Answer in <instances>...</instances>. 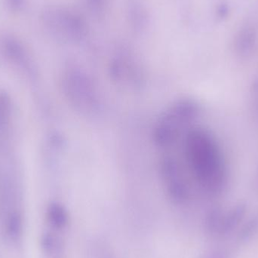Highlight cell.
Returning <instances> with one entry per match:
<instances>
[{
  "label": "cell",
  "instance_id": "cell-12",
  "mask_svg": "<svg viewBox=\"0 0 258 258\" xmlns=\"http://www.w3.org/2000/svg\"><path fill=\"white\" fill-rule=\"evenodd\" d=\"M258 216L255 217V218H252L250 221L248 222V224L245 226L241 233V237L243 240L249 239V237H252L255 231L258 230Z\"/></svg>",
  "mask_w": 258,
  "mask_h": 258
},
{
  "label": "cell",
  "instance_id": "cell-8",
  "mask_svg": "<svg viewBox=\"0 0 258 258\" xmlns=\"http://www.w3.org/2000/svg\"><path fill=\"white\" fill-rule=\"evenodd\" d=\"M246 206L244 204L237 205L223 217L221 234H228L234 231L240 223L243 221L246 215Z\"/></svg>",
  "mask_w": 258,
  "mask_h": 258
},
{
  "label": "cell",
  "instance_id": "cell-7",
  "mask_svg": "<svg viewBox=\"0 0 258 258\" xmlns=\"http://www.w3.org/2000/svg\"><path fill=\"white\" fill-rule=\"evenodd\" d=\"M257 34L254 28L247 26L240 31L236 39V51L239 55L247 57L256 45Z\"/></svg>",
  "mask_w": 258,
  "mask_h": 258
},
{
  "label": "cell",
  "instance_id": "cell-1",
  "mask_svg": "<svg viewBox=\"0 0 258 258\" xmlns=\"http://www.w3.org/2000/svg\"><path fill=\"white\" fill-rule=\"evenodd\" d=\"M184 152L190 172L198 185L209 195L219 194L228 182L225 160L213 134L193 127L187 132Z\"/></svg>",
  "mask_w": 258,
  "mask_h": 258
},
{
  "label": "cell",
  "instance_id": "cell-6",
  "mask_svg": "<svg viewBox=\"0 0 258 258\" xmlns=\"http://www.w3.org/2000/svg\"><path fill=\"white\" fill-rule=\"evenodd\" d=\"M0 50L6 58L16 65L29 71L33 70V63L27 51L23 44L14 36L5 35L0 37Z\"/></svg>",
  "mask_w": 258,
  "mask_h": 258
},
{
  "label": "cell",
  "instance_id": "cell-2",
  "mask_svg": "<svg viewBox=\"0 0 258 258\" xmlns=\"http://www.w3.org/2000/svg\"><path fill=\"white\" fill-rule=\"evenodd\" d=\"M200 105L193 99L184 98L172 104L158 119L153 132V141L160 148H168L177 142L200 116ZM190 130V129H188Z\"/></svg>",
  "mask_w": 258,
  "mask_h": 258
},
{
  "label": "cell",
  "instance_id": "cell-3",
  "mask_svg": "<svg viewBox=\"0 0 258 258\" xmlns=\"http://www.w3.org/2000/svg\"><path fill=\"white\" fill-rule=\"evenodd\" d=\"M63 89L70 102L77 110L87 113L98 110L99 102L95 87L84 73H67L63 78Z\"/></svg>",
  "mask_w": 258,
  "mask_h": 258
},
{
  "label": "cell",
  "instance_id": "cell-15",
  "mask_svg": "<svg viewBox=\"0 0 258 258\" xmlns=\"http://www.w3.org/2000/svg\"><path fill=\"white\" fill-rule=\"evenodd\" d=\"M252 95L254 107L258 113V77L256 78L252 83Z\"/></svg>",
  "mask_w": 258,
  "mask_h": 258
},
{
  "label": "cell",
  "instance_id": "cell-5",
  "mask_svg": "<svg viewBox=\"0 0 258 258\" xmlns=\"http://www.w3.org/2000/svg\"><path fill=\"white\" fill-rule=\"evenodd\" d=\"M43 21L48 29L57 34L78 39L82 35L83 26L74 14L57 8H51L43 14Z\"/></svg>",
  "mask_w": 258,
  "mask_h": 258
},
{
  "label": "cell",
  "instance_id": "cell-4",
  "mask_svg": "<svg viewBox=\"0 0 258 258\" xmlns=\"http://www.w3.org/2000/svg\"><path fill=\"white\" fill-rule=\"evenodd\" d=\"M160 173L169 195L176 203H184L189 196L188 185L181 165L171 156H165L160 163Z\"/></svg>",
  "mask_w": 258,
  "mask_h": 258
},
{
  "label": "cell",
  "instance_id": "cell-13",
  "mask_svg": "<svg viewBox=\"0 0 258 258\" xmlns=\"http://www.w3.org/2000/svg\"><path fill=\"white\" fill-rule=\"evenodd\" d=\"M20 230V217L17 214H13L8 221V231L12 236H17Z\"/></svg>",
  "mask_w": 258,
  "mask_h": 258
},
{
  "label": "cell",
  "instance_id": "cell-14",
  "mask_svg": "<svg viewBox=\"0 0 258 258\" xmlns=\"http://www.w3.org/2000/svg\"><path fill=\"white\" fill-rule=\"evenodd\" d=\"M7 6L11 11H19L23 8L25 0H5Z\"/></svg>",
  "mask_w": 258,
  "mask_h": 258
},
{
  "label": "cell",
  "instance_id": "cell-17",
  "mask_svg": "<svg viewBox=\"0 0 258 258\" xmlns=\"http://www.w3.org/2000/svg\"><path fill=\"white\" fill-rule=\"evenodd\" d=\"M91 1L94 4H98L101 0H91Z\"/></svg>",
  "mask_w": 258,
  "mask_h": 258
},
{
  "label": "cell",
  "instance_id": "cell-11",
  "mask_svg": "<svg viewBox=\"0 0 258 258\" xmlns=\"http://www.w3.org/2000/svg\"><path fill=\"white\" fill-rule=\"evenodd\" d=\"M11 113V103L5 94H0V125L6 124Z\"/></svg>",
  "mask_w": 258,
  "mask_h": 258
},
{
  "label": "cell",
  "instance_id": "cell-16",
  "mask_svg": "<svg viewBox=\"0 0 258 258\" xmlns=\"http://www.w3.org/2000/svg\"><path fill=\"white\" fill-rule=\"evenodd\" d=\"M42 245L47 250H51V249H54V246H55V240L51 236H45L43 240H42Z\"/></svg>",
  "mask_w": 258,
  "mask_h": 258
},
{
  "label": "cell",
  "instance_id": "cell-10",
  "mask_svg": "<svg viewBox=\"0 0 258 258\" xmlns=\"http://www.w3.org/2000/svg\"><path fill=\"white\" fill-rule=\"evenodd\" d=\"M224 212L219 209H214L208 214L206 225L208 229L214 234H221Z\"/></svg>",
  "mask_w": 258,
  "mask_h": 258
},
{
  "label": "cell",
  "instance_id": "cell-9",
  "mask_svg": "<svg viewBox=\"0 0 258 258\" xmlns=\"http://www.w3.org/2000/svg\"><path fill=\"white\" fill-rule=\"evenodd\" d=\"M48 218L50 222L57 228H62L67 224L68 217L67 211L58 203H53L48 207Z\"/></svg>",
  "mask_w": 258,
  "mask_h": 258
}]
</instances>
